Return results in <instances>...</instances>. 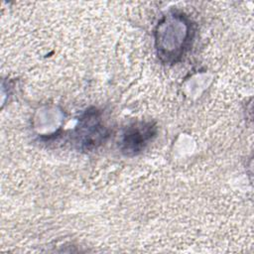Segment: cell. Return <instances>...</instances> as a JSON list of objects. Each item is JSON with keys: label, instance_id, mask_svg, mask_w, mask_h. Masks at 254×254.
I'll list each match as a JSON object with an SVG mask.
<instances>
[{"label": "cell", "instance_id": "6da1fadb", "mask_svg": "<svg viewBox=\"0 0 254 254\" xmlns=\"http://www.w3.org/2000/svg\"><path fill=\"white\" fill-rule=\"evenodd\" d=\"M76 136L81 148L85 150L95 148L104 141L107 131L101 122L100 114L95 109L86 111L79 119Z\"/></svg>", "mask_w": 254, "mask_h": 254}, {"label": "cell", "instance_id": "7a4b0ae2", "mask_svg": "<svg viewBox=\"0 0 254 254\" xmlns=\"http://www.w3.org/2000/svg\"><path fill=\"white\" fill-rule=\"evenodd\" d=\"M156 134V127L151 123H136L125 130L121 149L126 155L139 153Z\"/></svg>", "mask_w": 254, "mask_h": 254}]
</instances>
